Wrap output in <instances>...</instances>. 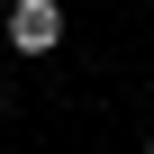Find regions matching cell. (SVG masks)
Returning <instances> with one entry per match:
<instances>
[{"mask_svg":"<svg viewBox=\"0 0 154 154\" xmlns=\"http://www.w3.org/2000/svg\"><path fill=\"white\" fill-rule=\"evenodd\" d=\"M0 109H9V82H0Z\"/></svg>","mask_w":154,"mask_h":154,"instance_id":"2","label":"cell"},{"mask_svg":"<svg viewBox=\"0 0 154 154\" xmlns=\"http://www.w3.org/2000/svg\"><path fill=\"white\" fill-rule=\"evenodd\" d=\"M9 54H54L63 45V0H9Z\"/></svg>","mask_w":154,"mask_h":154,"instance_id":"1","label":"cell"},{"mask_svg":"<svg viewBox=\"0 0 154 154\" xmlns=\"http://www.w3.org/2000/svg\"><path fill=\"white\" fill-rule=\"evenodd\" d=\"M145 154H154V136H145Z\"/></svg>","mask_w":154,"mask_h":154,"instance_id":"3","label":"cell"}]
</instances>
